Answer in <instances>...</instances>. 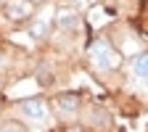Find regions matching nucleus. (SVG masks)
Here are the masks:
<instances>
[{
	"instance_id": "obj_6",
	"label": "nucleus",
	"mask_w": 148,
	"mask_h": 132,
	"mask_svg": "<svg viewBox=\"0 0 148 132\" xmlns=\"http://www.w3.org/2000/svg\"><path fill=\"white\" fill-rule=\"evenodd\" d=\"M130 69H132L135 77L148 79V53H138L135 58H132V64H130Z\"/></svg>"
},
{
	"instance_id": "obj_3",
	"label": "nucleus",
	"mask_w": 148,
	"mask_h": 132,
	"mask_svg": "<svg viewBox=\"0 0 148 132\" xmlns=\"http://www.w3.org/2000/svg\"><path fill=\"white\" fill-rule=\"evenodd\" d=\"M32 13V3L29 0H8L5 5V16L13 18V21H21V18H27Z\"/></svg>"
},
{
	"instance_id": "obj_5",
	"label": "nucleus",
	"mask_w": 148,
	"mask_h": 132,
	"mask_svg": "<svg viewBox=\"0 0 148 132\" xmlns=\"http://www.w3.org/2000/svg\"><path fill=\"white\" fill-rule=\"evenodd\" d=\"M56 24H58L61 29H77L79 27V13L71 11V8H64V11H58V16H56Z\"/></svg>"
},
{
	"instance_id": "obj_8",
	"label": "nucleus",
	"mask_w": 148,
	"mask_h": 132,
	"mask_svg": "<svg viewBox=\"0 0 148 132\" xmlns=\"http://www.w3.org/2000/svg\"><path fill=\"white\" fill-rule=\"evenodd\" d=\"M0 132H24V129H21V124L8 122V124H3V127H0Z\"/></svg>"
},
{
	"instance_id": "obj_1",
	"label": "nucleus",
	"mask_w": 148,
	"mask_h": 132,
	"mask_svg": "<svg viewBox=\"0 0 148 132\" xmlns=\"http://www.w3.org/2000/svg\"><path fill=\"white\" fill-rule=\"evenodd\" d=\"M90 61L98 69H116L119 66V55L114 53V48H111L106 40H98L90 48Z\"/></svg>"
},
{
	"instance_id": "obj_7",
	"label": "nucleus",
	"mask_w": 148,
	"mask_h": 132,
	"mask_svg": "<svg viewBox=\"0 0 148 132\" xmlns=\"http://www.w3.org/2000/svg\"><path fill=\"white\" fill-rule=\"evenodd\" d=\"M50 32V24L48 21H42V18H40V21H34V27H32V34L34 37H45Z\"/></svg>"
},
{
	"instance_id": "obj_2",
	"label": "nucleus",
	"mask_w": 148,
	"mask_h": 132,
	"mask_svg": "<svg viewBox=\"0 0 148 132\" xmlns=\"http://www.w3.org/2000/svg\"><path fill=\"white\" fill-rule=\"evenodd\" d=\"M18 111H21V116H24V119H29V122H45V119H48V103H45V101H40V98L21 101Z\"/></svg>"
},
{
	"instance_id": "obj_4",
	"label": "nucleus",
	"mask_w": 148,
	"mask_h": 132,
	"mask_svg": "<svg viewBox=\"0 0 148 132\" xmlns=\"http://www.w3.org/2000/svg\"><path fill=\"white\" fill-rule=\"evenodd\" d=\"M56 103H58L61 116H66V119L77 116V111H79V98H77V95H61Z\"/></svg>"
}]
</instances>
